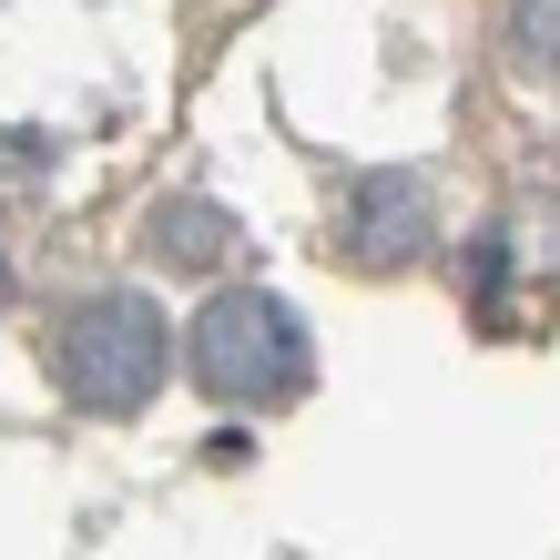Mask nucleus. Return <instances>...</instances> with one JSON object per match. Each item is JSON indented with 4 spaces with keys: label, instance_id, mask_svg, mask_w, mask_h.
<instances>
[{
    "label": "nucleus",
    "instance_id": "1",
    "mask_svg": "<svg viewBox=\"0 0 560 560\" xmlns=\"http://www.w3.org/2000/svg\"><path fill=\"white\" fill-rule=\"evenodd\" d=\"M194 377L235 408H285V398H306L316 347L285 295L235 285V295H205V316H194Z\"/></svg>",
    "mask_w": 560,
    "mask_h": 560
},
{
    "label": "nucleus",
    "instance_id": "2",
    "mask_svg": "<svg viewBox=\"0 0 560 560\" xmlns=\"http://www.w3.org/2000/svg\"><path fill=\"white\" fill-rule=\"evenodd\" d=\"M163 316L143 306V295H82L72 316H61V337H51V357H61V398L72 408H92V418H133L153 387H163Z\"/></svg>",
    "mask_w": 560,
    "mask_h": 560
},
{
    "label": "nucleus",
    "instance_id": "3",
    "mask_svg": "<svg viewBox=\"0 0 560 560\" xmlns=\"http://www.w3.org/2000/svg\"><path fill=\"white\" fill-rule=\"evenodd\" d=\"M357 224H347V266H387L398 276L408 255L428 245V194L408 184V174H377V184H357V205H347Z\"/></svg>",
    "mask_w": 560,
    "mask_h": 560
},
{
    "label": "nucleus",
    "instance_id": "4",
    "mask_svg": "<svg viewBox=\"0 0 560 560\" xmlns=\"http://www.w3.org/2000/svg\"><path fill=\"white\" fill-rule=\"evenodd\" d=\"M224 245H235V224H224V205H205V194H174V205L153 214V255L163 266H214Z\"/></svg>",
    "mask_w": 560,
    "mask_h": 560
},
{
    "label": "nucleus",
    "instance_id": "5",
    "mask_svg": "<svg viewBox=\"0 0 560 560\" xmlns=\"http://www.w3.org/2000/svg\"><path fill=\"white\" fill-rule=\"evenodd\" d=\"M510 42L530 72H560V0H510Z\"/></svg>",
    "mask_w": 560,
    "mask_h": 560
}]
</instances>
